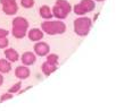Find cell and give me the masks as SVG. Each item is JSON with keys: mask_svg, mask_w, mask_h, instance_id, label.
Returning a JSON list of instances; mask_svg holds the SVG:
<instances>
[{"mask_svg": "<svg viewBox=\"0 0 124 112\" xmlns=\"http://www.w3.org/2000/svg\"><path fill=\"white\" fill-rule=\"evenodd\" d=\"M13 97H14V94L9 93V92L4 93L1 96H0V102H5V101H8V100H11Z\"/></svg>", "mask_w": 124, "mask_h": 112, "instance_id": "obj_21", "label": "cell"}, {"mask_svg": "<svg viewBox=\"0 0 124 112\" xmlns=\"http://www.w3.org/2000/svg\"><path fill=\"white\" fill-rule=\"evenodd\" d=\"M21 61H22V64L24 66L30 67V66L35 64V61H37V54L34 52H31V51H26V52H24L22 54Z\"/></svg>", "mask_w": 124, "mask_h": 112, "instance_id": "obj_8", "label": "cell"}, {"mask_svg": "<svg viewBox=\"0 0 124 112\" xmlns=\"http://www.w3.org/2000/svg\"><path fill=\"white\" fill-rule=\"evenodd\" d=\"M39 14H40V16H41L45 20L51 19L54 17L53 10H51V8L49 7L48 5H42L41 7H40V9H39Z\"/></svg>", "mask_w": 124, "mask_h": 112, "instance_id": "obj_11", "label": "cell"}, {"mask_svg": "<svg viewBox=\"0 0 124 112\" xmlns=\"http://www.w3.org/2000/svg\"><path fill=\"white\" fill-rule=\"evenodd\" d=\"M5 57H6V59H7L9 62H11V64H13V62H17V61L19 60L18 52L13 48H6L5 49Z\"/></svg>", "mask_w": 124, "mask_h": 112, "instance_id": "obj_9", "label": "cell"}, {"mask_svg": "<svg viewBox=\"0 0 124 112\" xmlns=\"http://www.w3.org/2000/svg\"><path fill=\"white\" fill-rule=\"evenodd\" d=\"M1 6H2V11L8 16H14L18 11V4H17L16 0L8 1L6 4H2Z\"/></svg>", "mask_w": 124, "mask_h": 112, "instance_id": "obj_5", "label": "cell"}, {"mask_svg": "<svg viewBox=\"0 0 124 112\" xmlns=\"http://www.w3.org/2000/svg\"><path fill=\"white\" fill-rule=\"evenodd\" d=\"M41 30L47 35H60L66 32L67 27H66V24L60 19H57V20L48 19V20L42 22Z\"/></svg>", "mask_w": 124, "mask_h": 112, "instance_id": "obj_1", "label": "cell"}, {"mask_svg": "<svg viewBox=\"0 0 124 112\" xmlns=\"http://www.w3.org/2000/svg\"><path fill=\"white\" fill-rule=\"evenodd\" d=\"M99 13H96L94 14V16H93V18H92V23H94V22H97V19H98V17H99Z\"/></svg>", "mask_w": 124, "mask_h": 112, "instance_id": "obj_24", "label": "cell"}, {"mask_svg": "<svg viewBox=\"0 0 124 112\" xmlns=\"http://www.w3.org/2000/svg\"><path fill=\"white\" fill-rule=\"evenodd\" d=\"M8 35H9V31L0 27V37H5V36H8Z\"/></svg>", "mask_w": 124, "mask_h": 112, "instance_id": "obj_22", "label": "cell"}, {"mask_svg": "<svg viewBox=\"0 0 124 112\" xmlns=\"http://www.w3.org/2000/svg\"><path fill=\"white\" fill-rule=\"evenodd\" d=\"M55 5H57V6H59L62 9H64L66 13H67L68 15H70V13L72 11V5L68 2L67 0H56V2H55Z\"/></svg>", "mask_w": 124, "mask_h": 112, "instance_id": "obj_15", "label": "cell"}, {"mask_svg": "<svg viewBox=\"0 0 124 112\" xmlns=\"http://www.w3.org/2000/svg\"><path fill=\"white\" fill-rule=\"evenodd\" d=\"M4 76H2V74H1V72H0V86L2 85V84H4Z\"/></svg>", "mask_w": 124, "mask_h": 112, "instance_id": "obj_25", "label": "cell"}, {"mask_svg": "<svg viewBox=\"0 0 124 112\" xmlns=\"http://www.w3.org/2000/svg\"><path fill=\"white\" fill-rule=\"evenodd\" d=\"M26 36L29 37V40L32 42H39L42 41V39L45 36V33L41 28H31L26 33Z\"/></svg>", "mask_w": 124, "mask_h": 112, "instance_id": "obj_7", "label": "cell"}, {"mask_svg": "<svg viewBox=\"0 0 124 112\" xmlns=\"http://www.w3.org/2000/svg\"><path fill=\"white\" fill-rule=\"evenodd\" d=\"M11 35L17 39V40H22L26 36L27 30H29V20L25 17H15L11 22Z\"/></svg>", "mask_w": 124, "mask_h": 112, "instance_id": "obj_2", "label": "cell"}, {"mask_svg": "<svg viewBox=\"0 0 124 112\" xmlns=\"http://www.w3.org/2000/svg\"><path fill=\"white\" fill-rule=\"evenodd\" d=\"M93 1H97V2H104L105 0H93Z\"/></svg>", "mask_w": 124, "mask_h": 112, "instance_id": "obj_26", "label": "cell"}, {"mask_svg": "<svg viewBox=\"0 0 124 112\" xmlns=\"http://www.w3.org/2000/svg\"><path fill=\"white\" fill-rule=\"evenodd\" d=\"M57 65H53L50 64V62H48V61H46V62H43V64L41 65V71L42 74L45 75V76H50V75H53L55 71L57 70Z\"/></svg>", "mask_w": 124, "mask_h": 112, "instance_id": "obj_10", "label": "cell"}, {"mask_svg": "<svg viewBox=\"0 0 124 112\" xmlns=\"http://www.w3.org/2000/svg\"><path fill=\"white\" fill-rule=\"evenodd\" d=\"M31 75V70L30 68L27 67V66H18V67L15 68V77L19 80H24V79H26L30 77Z\"/></svg>", "mask_w": 124, "mask_h": 112, "instance_id": "obj_6", "label": "cell"}, {"mask_svg": "<svg viewBox=\"0 0 124 112\" xmlns=\"http://www.w3.org/2000/svg\"><path fill=\"white\" fill-rule=\"evenodd\" d=\"M92 19L90 17H85V16H81L74 19L73 22V27H74V32L76 35L79 36H86L89 32H90L91 27H92Z\"/></svg>", "mask_w": 124, "mask_h": 112, "instance_id": "obj_3", "label": "cell"}, {"mask_svg": "<svg viewBox=\"0 0 124 112\" xmlns=\"http://www.w3.org/2000/svg\"><path fill=\"white\" fill-rule=\"evenodd\" d=\"M33 52L38 57H46L50 52V45L42 41L35 42V44L33 45Z\"/></svg>", "mask_w": 124, "mask_h": 112, "instance_id": "obj_4", "label": "cell"}, {"mask_svg": "<svg viewBox=\"0 0 124 112\" xmlns=\"http://www.w3.org/2000/svg\"><path fill=\"white\" fill-rule=\"evenodd\" d=\"M46 57H47V60H46V61H48V62H50V64H53V65H58V61H59V56H58V54L49 52Z\"/></svg>", "mask_w": 124, "mask_h": 112, "instance_id": "obj_17", "label": "cell"}, {"mask_svg": "<svg viewBox=\"0 0 124 112\" xmlns=\"http://www.w3.org/2000/svg\"><path fill=\"white\" fill-rule=\"evenodd\" d=\"M51 10H53L54 17H56L57 19H60V20L65 19L68 16L67 13H66L64 9H62L59 6H57V5H54V7L51 8Z\"/></svg>", "mask_w": 124, "mask_h": 112, "instance_id": "obj_12", "label": "cell"}, {"mask_svg": "<svg viewBox=\"0 0 124 112\" xmlns=\"http://www.w3.org/2000/svg\"><path fill=\"white\" fill-rule=\"evenodd\" d=\"M31 88H32V86H27V87H25L24 90H22V88H21V90H19V92H18V94H23L24 92H26V91L31 90Z\"/></svg>", "mask_w": 124, "mask_h": 112, "instance_id": "obj_23", "label": "cell"}, {"mask_svg": "<svg viewBox=\"0 0 124 112\" xmlns=\"http://www.w3.org/2000/svg\"><path fill=\"white\" fill-rule=\"evenodd\" d=\"M11 70V62H9L6 58L0 59V72L1 74H8Z\"/></svg>", "mask_w": 124, "mask_h": 112, "instance_id": "obj_13", "label": "cell"}, {"mask_svg": "<svg viewBox=\"0 0 124 112\" xmlns=\"http://www.w3.org/2000/svg\"><path fill=\"white\" fill-rule=\"evenodd\" d=\"M35 4V1L34 0H21V6L23 8H25V9H30L32 8Z\"/></svg>", "mask_w": 124, "mask_h": 112, "instance_id": "obj_19", "label": "cell"}, {"mask_svg": "<svg viewBox=\"0 0 124 112\" xmlns=\"http://www.w3.org/2000/svg\"><path fill=\"white\" fill-rule=\"evenodd\" d=\"M72 10L74 11V14L75 15H78V16H84V15H86L88 13L85 11V9L82 7V5L80 4H76V5H74V7H72Z\"/></svg>", "mask_w": 124, "mask_h": 112, "instance_id": "obj_16", "label": "cell"}, {"mask_svg": "<svg viewBox=\"0 0 124 112\" xmlns=\"http://www.w3.org/2000/svg\"><path fill=\"white\" fill-rule=\"evenodd\" d=\"M21 88H22V82H17L8 88V92L11 94H16V93H18Z\"/></svg>", "mask_w": 124, "mask_h": 112, "instance_id": "obj_18", "label": "cell"}, {"mask_svg": "<svg viewBox=\"0 0 124 112\" xmlns=\"http://www.w3.org/2000/svg\"><path fill=\"white\" fill-rule=\"evenodd\" d=\"M8 44H9V40H8L7 36L0 37V49H6V48H8Z\"/></svg>", "mask_w": 124, "mask_h": 112, "instance_id": "obj_20", "label": "cell"}, {"mask_svg": "<svg viewBox=\"0 0 124 112\" xmlns=\"http://www.w3.org/2000/svg\"><path fill=\"white\" fill-rule=\"evenodd\" d=\"M80 4L82 5V7L85 9L86 13H91L96 8V1H93V0H81Z\"/></svg>", "mask_w": 124, "mask_h": 112, "instance_id": "obj_14", "label": "cell"}]
</instances>
